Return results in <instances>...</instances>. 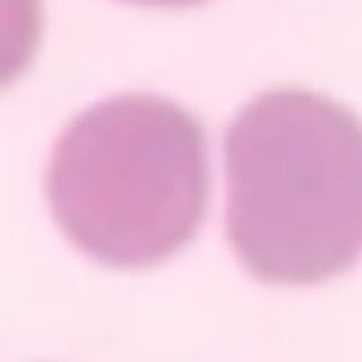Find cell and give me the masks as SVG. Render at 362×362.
Listing matches in <instances>:
<instances>
[{
    "mask_svg": "<svg viewBox=\"0 0 362 362\" xmlns=\"http://www.w3.org/2000/svg\"><path fill=\"white\" fill-rule=\"evenodd\" d=\"M227 238L272 284H318L362 257V121L305 89H276L225 134Z\"/></svg>",
    "mask_w": 362,
    "mask_h": 362,
    "instance_id": "1",
    "label": "cell"
},
{
    "mask_svg": "<svg viewBox=\"0 0 362 362\" xmlns=\"http://www.w3.org/2000/svg\"><path fill=\"white\" fill-rule=\"evenodd\" d=\"M210 193L199 121L174 102L123 93L57 138L47 195L66 238L98 263L157 265L199 231Z\"/></svg>",
    "mask_w": 362,
    "mask_h": 362,
    "instance_id": "2",
    "label": "cell"
},
{
    "mask_svg": "<svg viewBox=\"0 0 362 362\" xmlns=\"http://www.w3.org/2000/svg\"><path fill=\"white\" fill-rule=\"evenodd\" d=\"M132 4H142V6H193L204 0H123Z\"/></svg>",
    "mask_w": 362,
    "mask_h": 362,
    "instance_id": "3",
    "label": "cell"
}]
</instances>
